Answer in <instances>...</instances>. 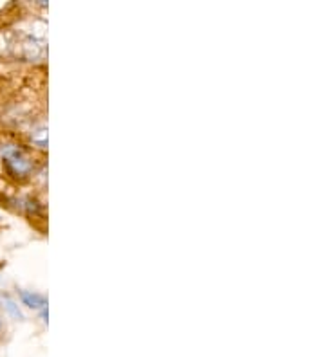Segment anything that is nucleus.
<instances>
[{
	"label": "nucleus",
	"mask_w": 325,
	"mask_h": 357,
	"mask_svg": "<svg viewBox=\"0 0 325 357\" xmlns=\"http://www.w3.org/2000/svg\"><path fill=\"white\" fill-rule=\"evenodd\" d=\"M4 155H6V161H8V165L11 166V168H13L17 174H22V172L29 170V162L26 161V157L22 155L17 149H6Z\"/></svg>",
	"instance_id": "f257e3e1"
},
{
	"label": "nucleus",
	"mask_w": 325,
	"mask_h": 357,
	"mask_svg": "<svg viewBox=\"0 0 325 357\" xmlns=\"http://www.w3.org/2000/svg\"><path fill=\"white\" fill-rule=\"evenodd\" d=\"M22 300L26 301L29 307H35V309H40V307L45 305V300L38 294H29V292H22Z\"/></svg>",
	"instance_id": "f03ea898"
}]
</instances>
